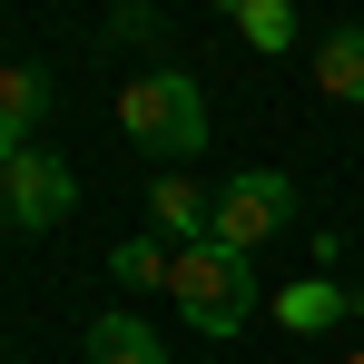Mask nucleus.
<instances>
[{"label":"nucleus","mask_w":364,"mask_h":364,"mask_svg":"<svg viewBox=\"0 0 364 364\" xmlns=\"http://www.w3.org/2000/svg\"><path fill=\"white\" fill-rule=\"evenodd\" d=\"M286 227H296V178L286 168H246L237 187H217V246L256 256V246H276Z\"/></svg>","instance_id":"obj_3"},{"label":"nucleus","mask_w":364,"mask_h":364,"mask_svg":"<svg viewBox=\"0 0 364 364\" xmlns=\"http://www.w3.org/2000/svg\"><path fill=\"white\" fill-rule=\"evenodd\" d=\"M345 364H364V345H355V355H345Z\"/></svg>","instance_id":"obj_13"},{"label":"nucleus","mask_w":364,"mask_h":364,"mask_svg":"<svg viewBox=\"0 0 364 364\" xmlns=\"http://www.w3.org/2000/svg\"><path fill=\"white\" fill-rule=\"evenodd\" d=\"M30 138H20V119H0V178H10V158H20Z\"/></svg>","instance_id":"obj_12"},{"label":"nucleus","mask_w":364,"mask_h":364,"mask_svg":"<svg viewBox=\"0 0 364 364\" xmlns=\"http://www.w3.org/2000/svg\"><path fill=\"white\" fill-rule=\"evenodd\" d=\"M168 296H178V315L197 325V335H237L246 315H256V266H246L237 246L197 237V246H168Z\"/></svg>","instance_id":"obj_1"},{"label":"nucleus","mask_w":364,"mask_h":364,"mask_svg":"<svg viewBox=\"0 0 364 364\" xmlns=\"http://www.w3.org/2000/svg\"><path fill=\"white\" fill-rule=\"evenodd\" d=\"M217 10H227V20H237L246 30V50H266V60H276V50H296V0H217Z\"/></svg>","instance_id":"obj_9"},{"label":"nucleus","mask_w":364,"mask_h":364,"mask_svg":"<svg viewBox=\"0 0 364 364\" xmlns=\"http://www.w3.org/2000/svg\"><path fill=\"white\" fill-rule=\"evenodd\" d=\"M148 217H158V237H168V246L217 237V197H207L197 178H158V187H148Z\"/></svg>","instance_id":"obj_5"},{"label":"nucleus","mask_w":364,"mask_h":364,"mask_svg":"<svg viewBox=\"0 0 364 364\" xmlns=\"http://www.w3.org/2000/svg\"><path fill=\"white\" fill-rule=\"evenodd\" d=\"M119 128L148 148V158H197V148H207V99H197L187 69H148V79H128Z\"/></svg>","instance_id":"obj_2"},{"label":"nucleus","mask_w":364,"mask_h":364,"mask_svg":"<svg viewBox=\"0 0 364 364\" xmlns=\"http://www.w3.org/2000/svg\"><path fill=\"white\" fill-rule=\"evenodd\" d=\"M69 207H79V178H69V158H50V148H20V158H10V178H0V227L40 237V227H60Z\"/></svg>","instance_id":"obj_4"},{"label":"nucleus","mask_w":364,"mask_h":364,"mask_svg":"<svg viewBox=\"0 0 364 364\" xmlns=\"http://www.w3.org/2000/svg\"><path fill=\"white\" fill-rule=\"evenodd\" d=\"M315 89L345 99V109H364V20H345V30L315 40Z\"/></svg>","instance_id":"obj_6"},{"label":"nucleus","mask_w":364,"mask_h":364,"mask_svg":"<svg viewBox=\"0 0 364 364\" xmlns=\"http://www.w3.org/2000/svg\"><path fill=\"white\" fill-rule=\"evenodd\" d=\"M79 364H168V345H158V325H138V315H99V325L79 335Z\"/></svg>","instance_id":"obj_7"},{"label":"nucleus","mask_w":364,"mask_h":364,"mask_svg":"<svg viewBox=\"0 0 364 364\" xmlns=\"http://www.w3.org/2000/svg\"><path fill=\"white\" fill-rule=\"evenodd\" d=\"M345 315H355V296L325 286V276H305V286L276 296V325H286V335H325V325H345Z\"/></svg>","instance_id":"obj_8"},{"label":"nucleus","mask_w":364,"mask_h":364,"mask_svg":"<svg viewBox=\"0 0 364 364\" xmlns=\"http://www.w3.org/2000/svg\"><path fill=\"white\" fill-rule=\"evenodd\" d=\"M40 109H50V79H40L30 60H10V69H0V119H20V128H30Z\"/></svg>","instance_id":"obj_10"},{"label":"nucleus","mask_w":364,"mask_h":364,"mask_svg":"<svg viewBox=\"0 0 364 364\" xmlns=\"http://www.w3.org/2000/svg\"><path fill=\"white\" fill-rule=\"evenodd\" d=\"M109 276H119V286H168V246H158V237L109 246Z\"/></svg>","instance_id":"obj_11"}]
</instances>
